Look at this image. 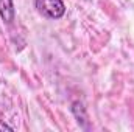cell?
I'll return each mask as SVG.
<instances>
[{
    "label": "cell",
    "instance_id": "cell-2",
    "mask_svg": "<svg viewBox=\"0 0 134 132\" xmlns=\"http://www.w3.org/2000/svg\"><path fill=\"white\" fill-rule=\"evenodd\" d=\"M0 17L6 23L13 22V19H14V5H13V0H0Z\"/></svg>",
    "mask_w": 134,
    "mask_h": 132
},
{
    "label": "cell",
    "instance_id": "cell-3",
    "mask_svg": "<svg viewBox=\"0 0 134 132\" xmlns=\"http://www.w3.org/2000/svg\"><path fill=\"white\" fill-rule=\"evenodd\" d=\"M0 129H8V131H13V128H9L8 124H0Z\"/></svg>",
    "mask_w": 134,
    "mask_h": 132
},
{
    "label": "cell",
    "instance_id": "cell-1",
    "mask_svg": "<svg viewBox=\"0 0 134 132\" xmlns=\"http://www.w3.org/2000/svg\"><path fill=\"white\" fill-rule=\"evenodd\" d=\"M36 9L47 19H61L66 14L63 0H36Z\"/></svg>",
    "mask_w": 134,
    "mask_h": 132
}]
</instances>
